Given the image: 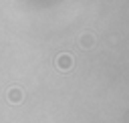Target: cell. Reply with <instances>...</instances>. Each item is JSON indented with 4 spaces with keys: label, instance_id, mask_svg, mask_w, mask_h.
<instances>
[{
    "label": "cell",
    "instance_id": "6da1fadb",
    "mask_svg": "<svg viewBox=\"0 0 129 123\" xmlns=\"http://www.w3.org/2000/svg\"><path fill=\"white\" fill-rule=\"evenodd\" d=\"M56 67L60 69V71H69L71 67H73V58H71V54H58V58H56Z\"/></svg>",
    "mask_w": 129,
    "mask_h": 123
},
{
    "label": "cell",
    "instance_id": "7a4b0ae2",
    "mask_svg": "<svg viewBox=\"0 0 129 123\" xmlns=\"http://www.w3.org/2000/svg\"><path fill=\"white\" fill-rule=\"evenodd\" d=\"M8 97H10L12 103H14V101H22V91H20V89H10V95H8Z\"/></svg>",
    "mask_w": 129,
    "mask_h": 123
}]
</instances>
